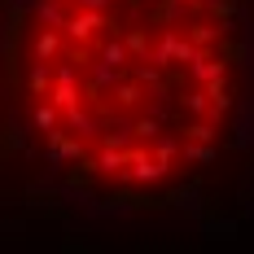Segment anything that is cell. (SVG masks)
<instances>
[{
    "instance_id": "2",
    "label": "cell",
    "mask_w": 254,
    "mask_h": 254,
    "mask_svg": "<svg viewBox=\"0 0 254 254\" xmlns=\"http://www.w3.org/2000/svg\"><path fill=\"white\" fill-rule=\"evenodd\" d=\"M0 22H4V0H0Z\"/></svg>"
},
{
    "instance_id": "1",
    "label": "cell",
    "mask_w": 254,
    "mask_h": 254,
    "mask_svg": "<svg viewBox=\"0 0 254 254\" xmlns=\"http://www.w3.org/2000/svg\"><path fill=\"white\" fill-rule=\"evenodd\" d=\"M0 131L75 202L202 197L254 140V0H4Z\"/></svg>"
}]
</instances>
